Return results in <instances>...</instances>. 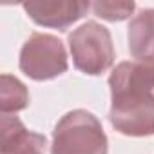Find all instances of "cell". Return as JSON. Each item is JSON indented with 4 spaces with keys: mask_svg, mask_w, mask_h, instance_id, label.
<instances>
[{
    "mask_svg": "<svg viewBox=\"0 0 154 154\" xmlns=\"http://www.w3.org/2000/svg\"><path fill=\"white\" fill-rule=\"evenodd\" d=\"M67 40L72 63L78 71L89 76H98L111 69L114 62V45L105 26L89 20L76 27Z\"/></svg>",
    "mask_w": 154,
    "mask_h": 154,
    "instance_id": "3",
    "label": "cell"
},
{
    "mask_svg": "<svg viewBox=\"0 0 154 154\" xmlns=\"http://www.w3.org/2000/svg\"><path fill=\"white\" fill-rule=\"evenodd\" d=\"M109 141L100 120L85 111L74 109L63 114L53 131L51 154H107Z\"/></svg>",
    "mask_w": 154,
    "mask_h": 154,
    "instance_id": "2",
    "label": "cell"
},
{
    "mask_svg": "<svg viewBox=\"0 0 154 154\" xmlns=\"http://www.w3.org/2000/svg\"><path fill=\"white\" fill-rule=\"evenodd\" d=\"M111 125L123 136H154V62H122L111 76Z\"/></svg>",
    "mask_w": 154,
    "mask_h": 154,
    "instance_id": "1",
    "label": "cell"
},
{
    "mask_svg": "<svg viewBox=\"0 0 154 154\" xmlns=\"http://www.w3.org/2000/svg\"><path fill=\"white\" fill-rule=\"evenodd\" d=\"M22 8L35 24L42 27L65 31L69 26H72L84 15H87V11L91 9V4L78 2V0H74V2L72 0H54V2L36 0V2L22 4Z\"/></svg>",
    "mask_w": 154,
    "mask_h": 154,
    "instance_id": "5",
    "label": "cell"
},
{
    "mask_svg": "<svg viewBox=\"0 0 154 154\" xmlns=\"http://www.w3.org/2000/svg\"><path fill=\"white\" fill-rule=\"evenodd\" d=\"M20 71L35 82L58 78L69 67L63 42L47 33H33L20 49Z\"/></svg>",
    "mask_w": 154,
    "mask_h": 154,
    "instance_id": "4",
    "label": "cell"
},
{
    "mask_svg": "<svg viewBox=\"0 0 154 154\" xmlns=\"http://www.w3.org/2000/svg\"><path fill=\"white\" fill-rule=\"evenodd\" d=\"M29 105V91L27 87L11 74L0 76V112L11 114L24 111Z\"/></svg>",
    "mask_w": 154,
    "mask_h": 154,
    "instance_id": "8",
    "label": "cell"
},
{
    "mask_svg": "<svg viewBox=\"0 0 154 154\" xmlns=\"http://www.w3.org/2000/svg\"><path fill=\"white\" fill-rule=\"evenodd\" d=\"M44 134L29 131L18 116L2 114L0 118V154H45Z\"/></svg>",
    "mask_w": 154,
    "mask_h": 154,
    "instance_id": "6",
    "label": "cell"
},
{
    "mask_svg": "<svg viewBox=\"0 0 154 154\" xmlns=\"http://www.w3.org/2000/svg\"><path fill=\"white\" fill-rule=\"evenodd\" d=\"M127 29L131 56L140 62H154V9H141Z\"/></svg>",
    "mask_w": 154,
    "mask_h": 154,
    "instance_id": "7",
    "label": "cell"
},
{
    "mask_svg": "<svg viewBox=\"0 0 154 154\" xmlns=\"http://www.w3.org/2000/svg\"><path fill=\"white\" fill-rule=\"evenodd\" d=\"M91 9L96 17L107 20V22H122L125 18H129L134 9H136V4L132 2H94L91 4Z\"/></svg>",
    "mask_w": 154,
    "mask_h": 154,
    "instance_id": "9",
    "label": "cell"
}]
</instances>
